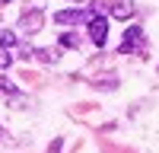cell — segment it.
I'll use <instances>...</instances> for the list:
<instances>
[{
	"mask_svg": "<svg viewBox=\"0 0 159 153\" xmlns=\"http://www.w3.org/2000/svg\"><path fill=\"white\" fill-rule=\"evenodd\" d=\"M73 3H76V7H80V3H83V0H73Z\"/></svg>",
	"mask_w": 159,
	"mask_h": 153,
	"instance_id": "7c38bea8",
	"label": "cell"
},
{
	"mask_svg": "<svg viewBox=\"0 0 159 153\" xmlns=\"http://www.w3.org/2000/svg\"><path fill=\"white\" fill-rule=\"evenodd\" d=\"M92 16L86 19V32H89V42L96 45V48H105V42H108V19H105V13L96 7V10H89Z\"/></svg>",
	"mask_w": 159,
	"mask_h": 153,
	"instance_id": "6da1fadb",
	"label": "cell"
},
{
	"mask_svg": "<svg viewBox=\"0 0 159 153\" xmlns=\"http://www.w3.org/2000/svg\"><path fill=\"white\" fill-rule=\"evenodd\" d=\"M0 93H10V96H13V93H16V86H13L7 76H0Z\"/></svg>",
	"mask_w": 159,
	"mask_h": 153,
	"instance_id": "30bf717a",
	"label": "cell"
},
{
	"mask_svg": "<svg viewBox=\"0 0 159 153\" xmlns=\"http://www.w3.org/2000/svg\"><path fill=\"white\" fill-rule=\"evenodd\" d=\"M89 16H92L89 10L70 7V10H57V13H54V22H57V26H80V22H86Z\"/></svg>",
	"mask_w": 159,
	"mask_h": 153,
	"instance_id": "277c9868",
	"label": "cell"
},
{
	"mask_svg": "<svg viewBox=\"0 0 159 153\" xmlns=\"http://www.w3.org/2000/svg\"><path fill=\"white\" fill-rule=\"evenodd\" d=\"M0 3H13V0H0Z\"/></svg>",
	"mask_w": 159,
	"mask_h": 153,
	"instance_id": "8fae6325",
	"label": "cell"
},
{
	"mask_svg": "<svg viewBox=\"0 0 159 153\" xmlns=\"http://www.w3.org/2000/svg\"><path fill=\"white\" fill-rule=\"evenodd\" d=\"M80 45H83V35H80V32H64L57 48H80Z\"/></svg>",
	"mask_w": 159,
	"mask_h": 153,
	"instance_id": "52a82bcc",
	"label": "cell"
},
{
	"mask_svg": "<svg viewBox=\"0 0 159 153\" xmlns=\"http://www.w3.org/2000/svg\"><path fill=\"white\" fill-rule=\"evenodd\" d=\"M42 26H45V10H38V7H32L29 13L19 16V32H25V35L42 32Z\"/></svg>",
	"mask_w": 159,
	"mask_h": 153,
	"instance_id": "7a4b0ae2",
	"label": "cell"
},
{
	"mask_svg": "<svg viewBox=\"0 0 159 153\" xmlns=\"http://www.w3.org/2000/svg\"><path fill=\"white\" fill-rule=\"evenodd\" d=\"M13 64V51H7V48H0V70H7Z\"/></svg>",
	"mask_w": 159,
	"mask_h": 153,
	"instance_id": "9c48e42d",
	"label": "cell"
},
{
	"mask_svg": "<svg viewBox=\"0 0 159 153\" xmlns=\"http://www.w3.org/2000/svg\"><path fill=\"white\" fill-rule=\"evenodd\" d=\"M32 58H38L42 64H54V61L61 58V48H35Z\"/></svg>",
	"mask_w": 159,
	"mask_h": 153,
	"instance_id": "8992f818",
	"label": "cell"
},
{
	"mask_svg": "<svg viewBox=\"0 0 159 153\" xmlns=\"http://www.w3.org/2000/svg\"><path fill=\"white\" fill-rule=\"evenodd\" d=\"M134 13H137V7L130 3V0H115V3L108 7V16H111V19H121V22L134 19Z\"/></svg>",
	"mask_w": 159,
	"mask_h": 153,
	"instance_id": "5b68a950",
	"label": "cell"
},
{
	"mask_svg": "<svg viewBox=\"0 0 159 153\" xmlns=\"http://www.w3.org/2000/svg\"><path fill=\"white\" fill-rule=\"evenodd\" d=\"M121 54H134V51H143V29L140 26H127L124 29V42H121Z\"/></svg>",
	"mask_w": 159,
	"mask_h": 153,
	"instance_id": "3957f363",
	"label": "cell"
},
{
	"mask_svg": "<svg viewBox=\"0 0 159 153\" xmlns=\"http://www.w3.org/2000/svg\"><path fill=\"white\" fill-rule=\"evenodd\" d=\"M0 48H7V51L16 48V32H7V29L0 32Z\"/></svg>",
	"mask_w": 159,
	"mask_h": 153,
	"instance_id": "ba28073f",
	"label": "cell"
}]
</instances>
